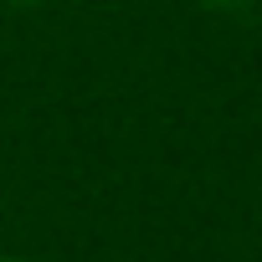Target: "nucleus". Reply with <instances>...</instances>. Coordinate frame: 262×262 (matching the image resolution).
<instances>
[{
	"instance_id": "obj_2",
	"label": "nucleus",
	"mask_w": 262,
	"mask_h": 262,
	"mask_svg": "<svg viewBox=\"0 0 262 262\" xmlns=\"http://www.w3.org/2000/svg\"><path fill=\"white\" fill-rule=\"evenodd\" d=\"M201 6H211V11H221V6H236V0H201Z\"/></svg>"
},
{
	"instance_id": "obj_1",
	"label": "nucleus",
	"mask_w": 262,
	"mask_h": 262,
	"mask_svg": "<svg viewBox=\"0 0 262 262\" xmlns=\"http://www.w3.org/2000/svg\"><path fill=\"white\" fill-rule=\"evenodd\" d=\"M6 6H21V11H36V6H47V0H6Z\"/></svg>"
},
{
	"instance_id": "obj_3",
	"label": "nucleus",
	"mask_w": 262,
	"mask_h": 262,
	"mask_svg": "<svg viewBox=\"0 0 262 262\" xmlns=\"http://www.w3.org/2000/svg\"><path fill=\"white\" fill-rule=\"evenodd\" d=\"M0 262H31V257H0Z\"/></svg>"
}]
</instances>
